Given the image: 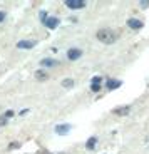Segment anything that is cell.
I'll return each instance as SVG.
<instances>
[{
  "instance_id": "1",
  "label": "cell",
  "mask_w": 149,
  "mask_h": 154,
  "mask_svg": "<svg viewBox=\"0 0 149 154\" xmlns=\"http://www.w3.org/2000/svg\"><path fill=\"white\" fill-rule=\"evenodd\" d=\"M96 37L99 38L102 44H112L116 40V34L111 29H101V30H97Z\"/></svg>"
},
{
  "instance_id": "15",
  "label": "cell",
  "mask_w": 149,
  "mask_h": 154,
  "mask_svg": "<svg viewBox=\"0 0 149 154\" xmlns=\"http://www.w3.org/2000/svg\"><path fill=\"white\" fill-rule=\"evenodd\" d=\"M5 124H7V117L5 116H0V127L5 126Z\"/></svg>"
},
{
  "instance_id": "19",
  "label": "cell",
  "mask_w": 149,
  "mask_h": 154,
  "mask_svg": "<svg viewBox=\"0 0 149 154\" xmlns=\"http://www.w3.org/2000/svg\"><path fill=\"white\" fill-rule=\"evenodd\" d=\"M40 154H50V152H49V151H42Z\"/></svg>"
},
{
  "instance_id": "9",
  "label": "cell",
  "mask_w": 149,
  "mask_h": 154,
  "mask_svg": "<svg viewBox=\"0 0 149 154\" xmlns=\"http://www.w3.org/2000/svg\"><path fill=\"white\" fill-rule=\"evenodd\" d=\"M34 45H35V40H20V42L17 44L19 49H32Z\"/></svg>"
},
{
  "instance_id": "14",
  "label": "cell",
  "mask_w": 149,
  "mask_h": 154,
  "mask_svg": "<svg viewBox=\"0 0 149 154\" xmlns=\"http://www.w3.org/2000/svg\"><path fill=\"white\" fill-rule=\"evenodd\" d=\"M62 85H64L65 89H69V87H72V85H74V81H72V79H64V81H62Z\"/></svg>"
},
{
  "instance_id": "2",
  "label": "cell",
  "mask_w": 149,
  "mask_h": 154,
  "mask_svg": "<svg viewBox=\"0 0 149 154\" xmlns=\"http://www.w3.org/2000/svg\"><path fill=\"white\" fill-rule=\"evenodd\" d=\"M65 5L72 10H77V8H84L85 7V2L84 0H65Z\"/></svg>"
},
{
  "instance_id": "4",
  "label": "cell",
  "mask_w": 149,
  "mask_h": 154,
  "mask_svg": "<svg viewBox=\"0 0 149 154\" xmlns=\"http://www.w3.org/2000/svg\"><path fill=\"white\" fill-rule=\"evenodd\" d=\"M142 25H144V23L139 19H129L127 20V27L132 29V30H139V29H142Z\"/></svg>"
},
{
  "instance_id": "16",
  "label": "cell",
  "mask_w": 149,
  "mask_h": 154,
  "mask_svg": "<svg viewBox=\"0 0 149 154\" xmlns=\"http://www.w3.org/2000/svg\"><path fill=\"white\" fill-rule=\"evenodd\" d=\"M139 5H141V7H142V8H147V5H149V2H146V0H144V2H139Z\"/></svg>"
},
{
  "instance_id": "11",
  "label": "cell",
  "mask_w": 149,
  "mask_h": 154,
  "mask_svg": "<svg viewBox=\"0 0 149 154\" xmlns=\"http://www.w3.org/2000/svg\"><path fill=\"white\" fill-rule=\"evenodd\" d=\"M96 144H97V137H89L87 143H85V147H87L89 151H92L94 147H96Z\"/></svg>"
},
{
  "instance_id": "13",
  "label": "cell",
  "mask_w": 149,
  "mask_h": 154,
  "mask_svg": "<svg viewBox=\"0 0 149 154\" xmlns=\"http://www.w3.org/2000/svg\"><path fill=\"white\" fill-rule=\"evenodd\" d=\"M40 64L44 67H54V66H57V60H54V59H42Z\"/></svg>"
},
{
  "instance_id": "10",
  "label": "cell",
  "mask_w": 149,
  "mask_h": 154,
  "mask_svg": "<svg viewBox=\"0 0 149 154\" xmlns=\"http://www.w3.org/2000/svg\"><path fill=\"white\" fill-rule=\"evenodd\" d=\"M106 85H107V89H109V91H114V89L121 87V85H123V82H121V81H114V79H109Z\"/></svg>"
},
{
  "instance_id": "12",
  "label": "cell",
  "mask_w": 149,
  "mask_h": 154,
  "mask_svg": "<svg viewBox=\"0 0 149 154\" xmlns=\"http://www.w3.org/2000/svg\"><path fill=\"white\" fill-rule=\"evenodd\" d=\"M35 79H37V81H47V79H49V74L44 72V70H37V72H35Z\"/></svg>"
},
{
  "instance_id": "5",
  "label": "cell",
  "mask_w": 149,
  "mask_h": 154,
  "mask_svg": "<svg viewBox=\"0 0 149 154\" xmlns=\"http://www.w3.org/2000/svg\"><path fill=\"white\" fill-rule=\"evenodd\" d=\"M101 82H102V79H101L99 75L92 77V81H91V89H92V92H99V91H101Z\"/></svg>"
},
{
  "instance_id": "7",
  "label": "cell",
  "mask_w": 149,
  "mask_h": 154,
  "mask_svg": "<svg viewBox=\"0 0 149 154\" xmlns=\"http://www.w3.org/2000/svg\"><path fill=\"white\" fill-rule=\"evenodd\" d=\"M69 131H70L69 124H59V126H55V132H57V134H61V136L67 134Z\"/></svg>"
},
{
  "instance_id": "6",
  "label": "cell",
  "mask_w": 149,
  "mask_h": 154,
  "mask_svg": "<svg viewBox=\"0 0 149 154\" xmlns=\"http://www.w3.org/2000/svg\"><path fill=\"white\" fill-rule=\"evenodd\" d=\"M44 23H45L49 29H55L59 25V19L57 17H49V19H44Z\"/></svg>"
},
{
  "instance_id": "8",
  "label": "cell",
  "mask_w": 149,
  "mask_h": 154,
  "mask_svg": "<svg viewBox=\"0 0 149 154\" xmlns=\"http://www.w3.org/2000/svg\"><path fill=\"white\" fill-rule=\"evenodd\" d=\"M129 111H131L129 106H121V107H116L112 112H114L116 116H127V114H129Z\"/></svg>"
},
{
  "instance_id": "18",
  "label": "cell",
  "mask_w": 149,
  "mask_h": 154,
  "mask_svg": "<svg viewBox=\"0 0 149 154\" xmlns=\"http://www.w3.org/2000/svg\"><path fill=\"white\" fill-rule=\"evenodd\" d=\"M4 19H5V14L4 12H0V22H4Z\"/></svg>"
},
{
  "instance_id": "3",
  "label": "cell",
  "mask_w": 149,
  "mask_h": 154,
  "mask_svg": "<svg viewBox=\"0 0 149 154\" xmlns=\"http://www.w3.org/2000/svg\"><path fill=\"white\" fill-rule=\"evenodd\" d=\"M80 57H82V50L80 49H76V47H74V49L67 50V59H69V60H77V59H80Z\"/></svg>"
},
{
  "instance_id": "17",
  "label": "cell",
  "mask_w": 149,
  "mask_h": 154,
  "mask_svg": "<svg viewBox=\"0 0 149 154\" xmlns=\"http://www.w3.org/2000/svg\"><path fill=\"white\" fill-rule=\"evenodd\" d=\"M5 117H7V119H8V117H12V116H14V111H7V112H5Z\"/></svg>"
}]
</instances>
